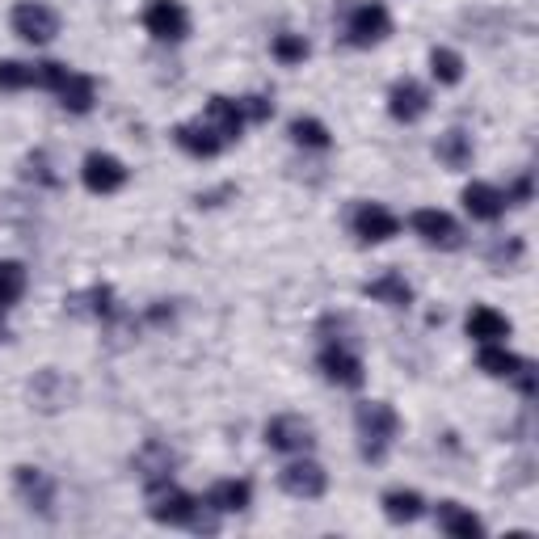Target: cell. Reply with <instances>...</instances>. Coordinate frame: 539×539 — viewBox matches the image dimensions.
<instances>
[{
    "mask_svg": "<svg viewBox=\"0 0 539 539\" xmlns=\"http://www.w3.org/2000/svg\"><path fill=\"white\" fill-rule=\"evenodd\" d=\"M211 510V506H207ZM148 514L152 523H165V527H190V531H215L219 518L215 510L203 514V502H198L194 493L177 489L173 481H161V485H148Z\"/></svg>",
    "mask_w": 539,
    "mask_h": 539,
    "instance_id": "6da1fadb",
    "label": "cell"
},
{
    "mask_svg": "<svg viewBox=\"0 0 539 539\" xmlns=\"http://www.w3.org/2000/svg\"><path fill=\"white\" fill-rule=\"evenodd\" d=\"M354 426H358V447H363V459L379 464L388 455L396 430H401V417H396L392 405L384 401H363L354 409Z\"/></svg>",
    "mask_w": 539,
    "mask_h": 539,
    "instance_id": "7a4b0ae2",
    "label": "cell"
},
{
    "mask_svg": "<svg viewBox=\"0 0 539 539\" xmlns=\"http://www.w3.org/2000/svg\"><path fill=\"white\" fill-rule=\"evenodd\" d=\"M278 485H283V493H291V497L316 502V497H325V489H329V472L316 464V459H295V464H287L283 472H278Z\"/></svg>",
    "mask_w": 539,
    "mask_h": 539,
    "instance_id": "3957f363",
    "label": "cell"
},
{
    "mask_svg": "<svg viewBox=\"0 0 539 539\" xmlns=\"http://www.w3.org/2000/svg\"><path fill=\"white\" fill-rule=\"evenodd\" d=\"M144 26L152 38H161V43H182L190 34V13L177 5V0H152L144 9Z\"/></svg>",
    "mask_w": 539,
    "mask_h": 539,
    "instance_id": "277c9868",
    "label": "cell"
},
{
    "mask_svg": "<svg viewBox=\"0 0 539 539\" xmlns=\"http://www.w3.org/2000/svg\"><path fill=\"white\" fill-rule=\"evenodd\" d=\"M316 367H321V375L329 379V384H337V388H363V379H367L363 358L350 354L342 342H337V346L329 342L321 350V358H316Z\"/></svg>",
    "mask_w": 539,
    "mask_h": 539,
    "instance_id": "5b68a950",
    "label": "cell"
},
{
    "mask_svg": "<svg viewBox=\"0 0 539 539\" xmlns=\"http://www.w3.org/2000/svg\"><path fill=\"white\" fill-rule=\"evenodd\" d=\"M13 30L26 38V43H51V38L59 34V17H55V9H47V5H38V0H22V5L13 9Z\"/></svg>",
    "mask_w": 539,
    "mask_h": 539,
    "instance_id": "8992f818",
    "label": "cell"
},
{
    "mask_svg": "<svg viewBox=\"0 0 539 539\" xmlns=\"http://www.w3.org/2000/svg\"><path fill=\"white\" fill-rule=\"evenodd\" d=\"M350 228H354V236L363 245H384V241H392V236L401 232V219H396L388 207H379V203H363L354 211Z\"/></svg>",
    "mask_w": 539,
    "mask_h": 539,
    "instance_id": "52a82bcc",
    "label": "cell"
},
{
    "mask_svg": "<svg viewBox=\"0 0 539 539\" xmlns=\"http://www.w3.org/2000/svg\"><path fill=\"white\" fill-rule=\"evenodd\" d=\"M266 443L274 451H283V455H304V451H312L316 434H312V426L304 422V417L283 413V417H274V422L266 426Z\"/></svg>",
    "mask_w": 539,
    "mask_h": 539,
    "instance_id": "ba28073f",
    "label": "cell"
},
{
    "mask_svg": "<svg viewBox=\"0 0 539 539\" xmlns=\"http://www.w3.org/2000/svg\"><path fill=\"white\" fill-rule=\"evenodd\" d=\"M13 485H17V493H22V502L30 510H38L43 518L55 514V481H51L43 468H30V464L13 468Z\"/></svg>",
    "mask_w": 539,
    "mask_h": 539,
    "instance_id": "9c48e42d",
    "label": "cell"
},
{
    "mask_svg": "<svg viewBox=\"0 0 539 539\" xmlns=\"http://www.w3.org/2000/svg\"><path fill=\"white\" fill-rule=\"evenodd\" d=\"M413 232L434 249H459L464 245V228H459L447 211H434V207L413 215Z\"/></svg>",
    "mask_w": 539,
    "mask_h": 539,
    "instance_id": "30bf717a",
    "label": "cell"
},
{
    "mask_svg": "<svg viewBox=\"0 0 539 539\" xmlns=\"http://www.w3.org/2000/svg\"><path fill=\"white\" fill-rule=\"evenodd\" d=\"M131 468L144 476V485H161V481H173V468H177V451L161 438H148L144 447L135 451Z\"/></svg>",
    "mask_w": 539,
    "mask_h": 539,
    "instance_id": "8fae6325",
    "label": "cell"
},
{
    "mask_svg": "<svg viewBox=\"0 0 539 539\" xmlns=\"http://www.w3.org/2000/svg\"><path fill=\"white\" fill-rule=\"evenodd\" d=\"M350 43L354 47H375V43H384V38L392 34V17H388V9L384 5H358L354 13H350Z\"/></svg>",
    "mask_w": 539,
    "mask_h": 539,
    "instance_id": "7c38bea8",
    "label": "cell"
},
{
    "mask_svg": "<svg viewBox=\"0 0 539 539\" xmlns=\"http://www.w3.org/2000/svg\"><path fill=\"white\" fill-rule=\"evenodd\" d=\"M81 177H85V186L93 194H114V190L127 186V165L118 161V156H110V152H89Z\"/></svg>",
    "mask_w": 539,
    "mask_h": 539,
    "instance_id": "4fadbf2b",
    "label": "cell"
},
{
    "mask_svg": "<svg viewBox=\"0 0 539 539\" xmlns=\"http://www.w3.org/2000/svg\"><path fill=\"white\" fill-rule=\"evenodd\" d=\"M203 123L219 135V144H236L245 131V110H241V102H232V97H211Z\"/></svg>",
    "mask_w": 539,
    "mask_h": 539,
    "instance_id": "5bb4252c",
    "label": "cell"
},
{
    "mask_svg": "<svg viewBox=\"0 0 539 539\" xmlns=\"http://www.w3.org/2000/svg\"><path fill=\"white\" fill-rule=\"evenodd\" d=\"M426 110H430V93L417 81H396L388 89V114L396 118V123H417Z\"/></svg>",
    "mask_w": 539,
    "mask_h": 539,
    "instance_id": "9a60e30c",
    "label": "cell"
},
{
    "mask_svg": "<svg viewBox=\"0 0 539 539\" xmlns=\"http://www.w3.org/2000/svg\"><path fill=\"white\" fill-rule=\"evenodd\" d=\"M173 139H177V148L198 156V161H211V156L224 152V144H219V135L198 118V123H182V127H173Z\"/></svg>",
    "mask_w": 539,
    "mask_h": 539,
    "instance_id": "2e32d148",
    "label": "cell"
},
{
    "mask_svg": "<svg viewBox=\"0 0 539 539\" xmlns=\"http://www.w3.org/2000/svg\"><path fill=\"white\" fill-rule=\"evenodd\" d=\"M464 329H468L472 342H481V346H489V342H506V337H510V321H506L502 312L485 308V304H476V308L468 312Z\"/></svg>",
    "mask_w": 539,
    "mask_h": 539,
    "instance_id": "e0dca14e",
    "label": "cell"
},
{
    "mask_svg": "<svg viewBox=\"0 0 539 539\" xmlns=\"http://www.w3.org/2000/svg\"><path fill=\"white\" fill-rule=\"evenodd\" d=\"M438 531L451 535V539H481L485 523L472 510L459 506V502H443V506H438Z\"/></svg>",
    "mask_w": 539,
    "mask_h": 539,
    "instance_id": "ac0fdd59",
    "label": "cell"
},
{
    "mask_svg": "<svg viewBox=\"0 0 539 539\" xmlns=\"http://www.w3.org/2000/svg\"><path fill=\"white\" fill-rule=\"evenodd\" d=\"M464 207H468V215L472 219H502V211H506V194L497 190V186H489V182H472V186H464Z\"/></svg>",
    "mask_w": 539,
    "mask_h": 539,
    "instance_id": "d6986e66",
    "label": "cell"
},
{
    "mask_svg": "<svg viewBox=\"0 0 539 539\" xmlns=\"http://www.w3.org/2000/svg\"><path fill=\"white\" fill-rule=\"evenodd\" d=\"M55 93H59V106H64L68 114H89L93 110V97H97V85H93V76L68 72L64 85H59Z\"/></svg>",
    "mask_w": 539,
    "mask_h": 539,
    "instance_id": "ffe728a7",
    "label": "cell"
},
{
    "mask_svg": "<svg viewBox=\"0 0 539 539\" xmlns=\"http://www.w3.org/2000/svg\"><path fill=\"white\" fill-rule=\"evenodd\" d=\"M363 291H367L371 299H379V304H388V308H409V304H413V287L405 283V274H396V270L371 278Z\"/></svg>",
    "mask_w": 539,
    "mask_h": 539,
    "instance_id": "44dd1931",
    "label": "cell"
},
{
    "mask_svg": "<svg viewBox=\"0 0 539 539\" xmlns=\"http://www.w3.org/2000/svg\"><path fill=\"white\" fill-rule=\"evenodd\" d=\"M249 502H253L249 481H219V485L207 493V506H211L215 514H241V510H249Z\"/></svg>",
    "mask_w": 539,
    "mask_h": 539,
    "instance_id": "7402d4cb",
    "label": "cell"
},
{
    "mask_svg": "<svg viewBox=\"0 0 539 539\" xmlns=\"http://www.w3.org/2000/svg\"><path fill=\"white\" fill-rule=\"evenodd\" d=\"M384 514L392 523H417V518L426 514V502L417 489H388L384 493Z\"/></svg>",
    "mask_w": 539,
    "mask_h": 539,
    "instance_id": "603a6c76",
    "label": "cell"
},
{
    "mask_svg": "<svg viewBox=\"0 0 539 539\" xmlns=\"http://www.w3.org/2000/svg\"><path fill=\"white\" fill-rule=\"evenodd\" d=\"M434 156H438V161H443L447 169H468V165H472V135H468V131H447V135H438Z\"/></svg>",
    "mask_w": 539,
    "mask_h": 539,
    "instance_id": "cb8c5ba5",
    "label": "cell"
},
{
    "mask_svg": "<svg viewBox=\"0 0 539 539\" xmlns=\"http://www.w3.org/2000/svg\"><path fill=\"white\" fill-rule=\"evenodd\" d=\"M518 363H523V358L510 354L502 342H489V346L481 350V371L493 375V379H510V375L518 371Z\"/></svg>",
    "mask_w": 539,
    "mask_h": 539,
    "instance_id": "d4e9b609",
    "label": "cell"
},
{
    "mask_svg": "<svg viewBox=\"0 0 539 539\" xmlns=\"http://www.w3.org/2000/svg\"><path fill=\"white\" fill-rule=\"evenodd\" d=\"M430 72L438 85H459L464 81V59H459L451 47H434L430 51Z\"/></svg>",
    "mask_w": 539,
    "mask_h": 539,
    "instance_id": "484cf974",
    "label": "cell"
},
{
    "mask_svg": "<svg viewBox=\"0 0 539 539\" xmlns=\"http://www.w3.org/2000/svg\"><path fill=\"white\" fill-rule=\"evenodd\" d=\"M72 308H76V312H89V316H102V321H110V316H114V291H110L106 283H97V287H89L85 295H76V299H72Z\"/></svg>",
    "mask_w": 539,
    "mask_h": 539,
    "instance_id": "4316f807",
    "label": "cell"
},
{
    "mask_svg": "<svg viewBox=\"0 0 539 539\" xmlns=\"http://www.w3.org/2000/svg\"><path fill=\"white\" fill-rule=\"evenodd\" d=\"M26 295V266L22 262H0V308L17 304Z\"/></svg>",
    "mask_w": 539,
    "mask_h": 539,
    "instance_id": "83f0119b",
    "label": "cell"
},
{
    "mask_svg": "<svg viewBox=\"0 0 539 539\" xmlns=\"http://www.w3.org/2000/svg\"><path fill=\"white\" fill-rule=\"evenodd\" d=\"M291 139L295 144H304V148H329L333 144V135H329V127L321 123V118H295Z\"/></svg>",
    "mask_w": 539,
    "mask_h": 539,
    "instance_id": "f1b7e54d",
    "label": "cell"
},
{
    "mask_svg": "<svg viewBox=\"0 0 539 539\" xmlns=\"http://www.w3.org/2000/svg\"><path fill=\"white\" fill-rule=\"evenodd\" d=\"M59 384H64V379H59L55 371H43V375L34 379V384H30V396H34V401H38V409H47V413H51V409H59V405L68 401V392H64V396L55 392Z\"/></svg>",
    "mask_w": 539,
    "mask_h": 539,
    "instance_id": "f546056e",
    "label": "cell"
},
{
    "mask_svg": "<svg viewBox=\"0 0 539 539\" xmlns=\"http://www.w3.org/2000/svg\"><path fill=\"white\" fill-rule=\"evenodd\" d=\"M274 59L278 64H304L308 59V38L304 34H278L274 38Z\"/></svg>",
    "mask_w": 539,
    "mask_h": 539,
    "instance_id": "4dcf8cb0",
    "label": "cell"
},
{
    "mask_svg": "<svg viewBox=\"0 0 539 539\" xmlns=\"http://www.w3.org/2000/svg\"><path fill=\"white\" fill-rule=\"evenodd\" d=\"M518 262H523V241H518V236H510V241H497V245L489 249V266H493L497 274L514 270Z\"/></svg>",
    "mask_w": 539,
    "mask_h": 539,
    "instance_id": "1f68e13d",
    "label": "cell"
},
{
    "mask_svg": "<svg viewBox=\"0 0 539 539\" xmlns=\"http://www.w3.org/2000/svg\"><path fill=\"white\" fill-rule=\"evenodd\" d=\"M30 85H34V64L0 59V89H30Z\"/></svg>",
    "mask_w": 539,
    "mask_h": 539,
    "instance_id": "d6a6232c",
    "label": "cell"
},
{
    "mask_svg": "<svg viewBox=\"0 0 539 539\" xmlns=\"http://www.w3.org/2000/svg\"><path fill=\"white\" fill-rule=\"evenodd\" d=\"M64 76H68V68L55 64V59H47V64H34V85L38 89H59V85H64Z\"/></svg>",
    "mask_w": 539,
    "mask_h": 539,
    "instance_id": "836d02e7",
    "label": "cell"
},
{
    "mask_svg": "<svg viewBox=\"0 0 539 539\" xmlns=\"http://www.w3.org/2000/svg\"><path fill=\"white\" fill-rule=\"evenodd\" d=\"M241 110H245V123H266L274 114V102L262 93H253V97H241Z\"/></svg>",
    "mask_w": 539,
    "mask_h": 539,
    "instance_id": "e575fe53",
    "label": "cell"
},
{
    "mask_svg": "<svg viewBox=\"0 0 539 539\" xmlns=\"http://www.w3.org/2000/svg\"><path fill=\"white\" fill-rule=\"evenodd\" d=\"M26 177L34 182H43V186H55V173H51V161H47V152H34V156H26Z\"/></svg>",
    "mask_w": 539,
    "mask_h": 539,
    "instance_id": "d590c367",
    "label": "cell"
},
{
    "mask_svg": "<svg viewBox=\"0 0 539 539\" xmlns=\"http://www.w3.org/2000/svg\"><path fill=\"white\" fill-rule=\"evenodd\" d=\"M531 194H535V182H531V173H523V177H518V182L510 186L506 203H518V207H523V203H531Z\"/></svg>",
    "mask_w": 539,
    "mask_h": 539,
    "instance_id": "8d00e7d4",
    "label": "cell"
},
{
    "mask_svg": "<svg viewBox=\"0 0 539 539\" xmlns=\"http://www.w3.org/2000/svg\"><path fill=\"white\" fill-rule=\"evenodd\" d=\"M510 379L518 384V392H523V396H535V367L531 363H518V371Z\"/></svg>",
    "mask_w": 539,
    "mask_h": 539,
    "instance_id": "74e56055",
    "label": "cell"
}]
</instances>
